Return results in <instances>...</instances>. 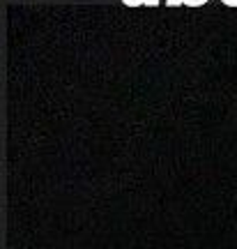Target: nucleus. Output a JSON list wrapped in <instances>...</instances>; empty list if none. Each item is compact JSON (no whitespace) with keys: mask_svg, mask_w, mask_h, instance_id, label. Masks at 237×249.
Listing matches in <instances>:
<instances>
[{"mask_svg":"<svg viewBox=\"0 0 237 249\" xmlns=\"http://www.w3.org/2000/svg\"><path fill=\"white\" fill-rule=\"evenodd\" d=\"M226 7H237V0H221Z\"/></svg>","mask_w":237,"mask_h":249,"instance_id":"obj_4","label":"nucleus"},{"mask_svg":"<svg viewBox=\"0 0 237 249\" xmlns=\"http://www.w3.org/2000/svg\"><path fill=\"white\" fill-rule=\"evenodd\" d=\"M210 0H182V5L186 7H203V5H207Z\"/></svg>","mask_w":237,"mask_h":249,"instance_id":"obj_2","label":"nucleus"},{"mask_svg":"<svg viewBox=\"0 0 237 249\" xmlns=\"http://www.w3.org/2000/svg\"><path fill=\"white\" fill-rule=\"evenodd\" d=\"M168 7H177V5H182V0H166Z\"/></svg>","mask_w":237,"mask_h":249,"instance_id":"obj_3","label":"nucleus"},{"mask_svg":"<svg viewBox=\"0 0 237 249\" xmlns=\"http://www.w3.org/2000/svg\"><path fill=\"white\" fill-rule=\"evenodd\" d=\"M161 0H122V5L127 7H159Z\"/></svg>","mask_w":237,"mask_h":249,"instance_id":"obj_1","label":"nucleus"}]
</instances>
